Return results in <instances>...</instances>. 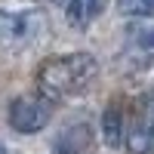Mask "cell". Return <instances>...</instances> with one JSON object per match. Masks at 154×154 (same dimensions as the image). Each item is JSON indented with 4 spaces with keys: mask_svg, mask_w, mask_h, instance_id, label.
Returning <instances> with one entry per match:
<instances>
[{
    "mask_svg": "<svg viewBox=\"0 0 154 154\" xmlns=\"http://www.w3.org/2000/svg\"><path fill=\"white\" fill-rule=\"evenodd\" d=\"M99 71V62L89 53H71V56H53L37 68V89L49 102L77 96L93 83Z\"/></svg>",
    "mask_w": 154,
    "mask_h": 154,
    "instance_id": "cell-1",
    "label": "cell"
},
{
    "mask_svg": "<svg viewBox=\"0 0 154 154\" xmlns=\"http://www.w3.org/2000/svg\"><path fill=\"white\" fill-rule=\"evenodd\" d=\"M49 114H53V102L43 96H19L12 99L9 105V126L16 133H40L43 126L49 123Z\"/></svg>",
    "mask_w": 154,
    "mask_h": 154,
    "instance_id": "cell-2",
    "label": "cell"
},
{
    "mask_svg": "<svg viewBox=\"0 0 154 154\" xmlns=\"http://www.w3.org/2000/svg\"><path fill=\"white\" fill-rule=\"evenodd\" d=\"M123 142L130 154H154V93L139 99L130 130L123 133Z\"/></svg>",
    "mask_w": 154,
    "mask_h": 154,
    "instance_id": "cell-3",
    "label": "cell"
},
{
    "mask_svg": "<svg viewBox=\"0 0 154 154\" xmlns=\"http://www.w3.org/2000/svg\"><path fill=\"white\" fill-rule=\"evenodd\" d=\"M93 130L86 123H74L68 130H62L56 139V154H89L93 151Z\"/></svg>",
    "mask_w": 154,
    "mask_h": 154,
    "instance_id": "cell-4",
    "label": "cell"
},
{
    "mask_svg": "<svg viewBox=\"0 0 154 154\" xmlns=\"http://www.w3.org/2000/svg\"><path fill=\"white\" fill-rule=\"evenodd\" d=\"M102 136H105L108 148L123 145V111L117 105H108V111L102 114Z\"/></svg>",
    "mask_w": 154,
    "mask_h": 154,
    "instance_id": "cell-5",
    "label": "cell"
},
{
    "mask_svg": "<svg viewBox=\"0 0 154 154\" xmlns=\"http://www.w3.org/2000/svg\"><path fill=\"white\" fill-rule=\"evenodd\" d=\"M102 3L105 0H68V22L83 28V25H89L102 12Z\"/></svg>",
    "mask_w": 154,
    "mask_h": 154,
    "instance_id": "cell-6",
    "label": "cell"
},
{
    "mask_svg": "<svg viewBox=\"0 0 154 154\" xmlns=\"http://www.w3.org/2000/svg\"><path fill=\"white\" fill-rule=\"evenodd\" d=\"M126 34H130V40L145 46V49H154V16H142L130 22V28H126Z\"/></svg>",
    "mask_w": 154,
    "mask_h": 154,
    "instance_id": "cell-7",
    "label": "cell"
},
{
    "mask_svg": "<svg viewBox=\"0 0 154 154\" xmlns=\"http://www.w3.org/2000/svg\"><path fill=\"white\" fill-rule=\"evenodd\" d=\"M120 12L126 16H154V0H120Z\"/></svg>",
    "mask_w": 154,
    "mask_h": 154,
    "instance_id": "cell-8",
    "label": "cell"
},
{
    "mask_svg": "<svg viewBox=\"0 0 154 154\" xmlns=\"http://www.w3.org/2000/svg\"><path fill=\"white\" fill-rule=\"evenodd\" d=\"M0 154H6V151H3V148H0Z\"/></svg>",
    "mask_w": 154,
    "mask_h": 154,
    "instance_id": "cell-9",
    "label": "cell"
}]
</instances>
